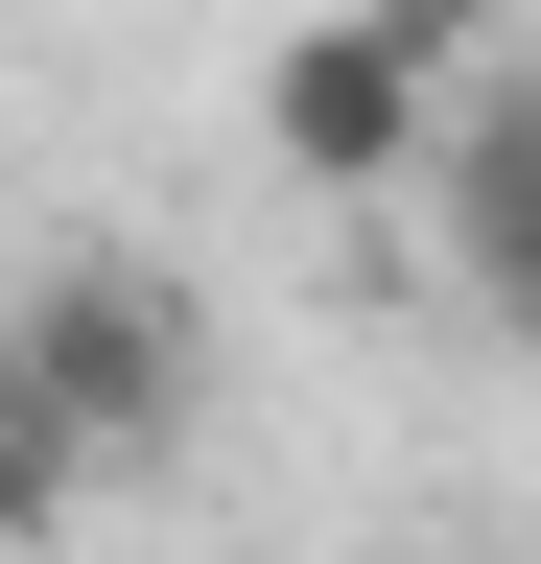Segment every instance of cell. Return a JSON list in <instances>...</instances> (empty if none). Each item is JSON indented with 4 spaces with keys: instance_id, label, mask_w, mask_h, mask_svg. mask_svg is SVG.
Masks as SVG:
<instances>
[{
    "instance_id": "obj_1",
    "label": "cell",
    "mask_w": 541,
    "mask_h": 564,
    "mask_svg": "<svg viewBox=\"0 0 541 564\" xmlns=\"http://www.w3.org/2000/svg\"><path fill=\"white\" fill-rule=\"evenodd\" d=\"M188 400H213V306L165 259H47L0 306V541H47L95 470H142Z\"/></svg>"
},
{
    "instance_id": "obj_2",
    "label": "cell",
    "mask_w": 541,
    "mask_h": 564,
    "mask_svg": "<svg viewBox=\"0 0 541 564\" xmlns=\"http://www.w3.org/2000/svg\"><path fill=\"white\" fill-rule=\"evenodd\" d=\"M470 47H495V0H329V24H283V70H259V141H283L306 188H400Z\"/></svg>"
},
{
    "instance_id": "obj_3",
    "label": "cell",
    "mask_w": 541,
    "mask_h": 564,
    "mask_svg": "<svg viewBox=\"0 0 541 564\" xmlns=\"http://www.w3.org/2000/svg\"><path fill=\"white\" fill-rule=\"evenodd\" d=\"M424 188H447L470 306H518V282H541V95H518V70H470V95L424 118Z\"/></svg>"
}]
</instances>
